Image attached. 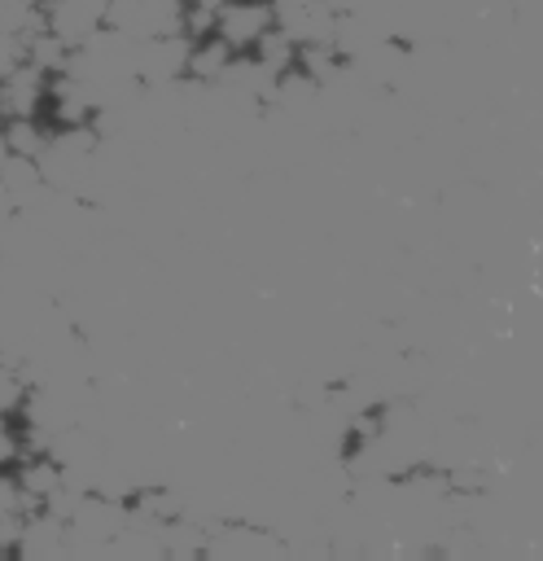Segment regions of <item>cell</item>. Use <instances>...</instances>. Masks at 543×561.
Masks as SVG:
<instances>
[{
  "label": "cell",
  "mask_w": 543,
  "mask_h": 561,
  "mask_svg": "<svg viewBox=\"0 0 543 561\" xmlns=\"http://www.w3.org/2000/svg\"><path fill=\"white\" fill-rule=\"evenodd\" d=\"M272 26H276L272 0H223V4L215 9V35H219L232 53H250Z\"/></svg>",
  "instance_id": "1"
},
{
  "label": "cell",
  "mask_w": 543,
  "mask_h": 561,
  "mask_svg": "<svg viewBox=\"0 0 543 561\" xmlns=\"http://www.w3.org/2000/svg\"><path fill=\"white\" fill-rule=\"evenodd\" d=\"M44 101H48V70L22 61L0 79V110L4 118H44Z\"/></svg>",
  "instance_id": "2"
},
{
  "label": "cell",
  "mask_w": 543,
  "mask_h": 561,
  "mask_svg": "<svg viewBox=\"0 0 543 561\" xmlns=\"http://www.w3.org/2000/svg\"><path fill=\"white\" fill-rule=\"evenodd\" d=\"M228 61H232V48H228L219 35H201V39L188 44L184 79H188V83H223Z\"/></svg>",
  "instance_id": "3"
},
{
  "label": "cell",
  "mask_w": 543,
  "mask_h": 561,
  "mask_svg": "<svg viewBox=\"0 0 543 561\" xmlns=\"http://www.w3.org/2000/svg\"><path fill=\"white\" fill-rule=\"evenodd\" d=\"M0 136H4V145H9V153H22V158H39L44 149H48V136H53V127H48V118H4V127H0Z\"/></svg>",
  "instance_id": "4"
},
{
  "label": "cell",
  "mask_w": 543,
  "mask_h": 561,
  "mask_svg": "<svg viewBox=\"0 0 543 561\" xmlns=\"http://www.w3.org/2000/svg\"><path fill=\"white\" fill-rule=\"evenodd\" d=\"M26 61L48 70V75H57L70 61V44H61L53 31H35V35H26Z\"/></svg>",
  "instance_id": "5"
},
{
  "label": "cell",
  "mask_w": 543,
  "mask_h": 561,
  "mask_svg": "<svg viewBox=\"0 0 543 561\" xmlns=\"http://www.w3.org/2000/svg\"><path fill=\"white\" fill-rule=\"evenodd\" d=\"M0 31H18L22 39L44 31V9L39 0H0Z\"/></svg>",
  "instance_id": "6"
},
{
  "label": "cell",
  "mask_w": 543,
  "mask_h": 561,
  "mask_svg": "<svg viewBox=\"0 0 543 561\" xmlns=\"http://www.w3.org/2000/svg\"><path fill=\"white\" fill-rule=\"evenodd\" d=\"M26 61V39L18 35V31H0V79L13 70V66H22Z\"/></svg>",
  "instance_id": "7"
},
{
  "label": "cell",
  "mask_w": 543,
  "mask_h": 561,
  "mask_svg": "<svg viewBox=\"0 0 543 561\" xmlns=\"http://www.w3.org/2000/svg\"><path fill=\"white\" fill-rule=\"evenodd\" d=\"M197 4H215V9H219V4H223V0H197Z\"/></svg>",
  "instance_id": "8"
}]
</instances>
